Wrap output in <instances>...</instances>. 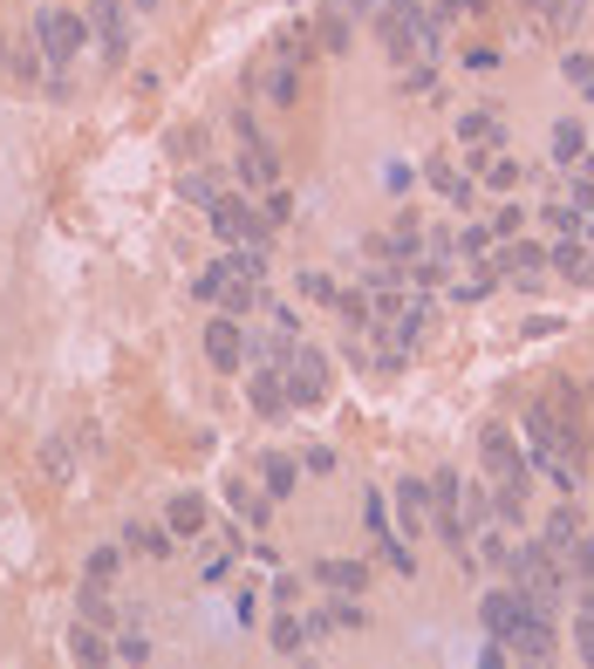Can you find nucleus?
<instances>
[{
	"label": "nucleus",
	"mask_w": 594,
	"mask_h": 669,
	"mask_svg": "<svg viewBox=\"0 0 594 669\" xmlns=\"http://www.w3.org/2000/svg\"><path fill=\"white\" fill-rule=\"evenodd\" d=\"M205 363L219 376H240L246 369V334H240V315H213L205 321Z\"/></svg>",
	"instance_id": "obj_7"
},
{
	"label": "nucleus",
	"mask_w": 594,
	"mask_h": 669,
	"mask_svg": "<svg viewBox=\"0 0 594 669\" xmlns=\"http://www.w3.org/2000/svg\"><path fill=\"white\" fill-rule=\"evenodd\" d=\"M41 465L56 472V478H69V451H62V445H48V451H41Z\"/></svg>",
	"instance_id": "obj_50"
},
{
	"label": "nucleus",
	"mask_w": 594,
	"mask_h": 669,
	"mask_svg": "<svg viewBox=\"0 0 594 669\" xmlns=\"http://www.w3.org/2000/svg\"><path fill=\"white\" fill-rule=\"evenodd\" d=\"M315 35H322L328 56H342V48H349V14H322V21H315Z\"/></svg>",
	"instance_id": "obj_35"
},
{
	"label": "nucleus",
	"mask_w": 594,
	"mask_h": 669,
	"mask_svg": "<svg viewBox=\"0 0 594 669\" xmlns=\"http://www.w3.org/2000/svg\"><path fill=\"white\" fill-rule=\"evenodd\" d=\"M520 178H526V165L506 158V150H493V165L478 171V185H485V192H520Z\"/></svg>",
	"instance_id": "obj_24"
},
{
	"label": "nucleus",
	"mask_w": 594,
	"mask_h": 669,
	"mask_svg": "<svg viewBox=\"0 0 594 669\" xmlns=\"http://www.w3.org/2000/svg\"><path fill=\"white\" fill-rule=\"evenodd\" d=\"M280 376H288V397H294L301 410L328 397V355H315V349H294V355H288V369H280Z\"/></svg>",
	"instance_id": "obj_9"
},
{
	"label": "nucleus",
	"mask_w": 594,
	"mask_h": 669,
	"mask_svg": "<svg viewBox=\"0 0 594 669\" xmlns=\"http://www.w3.org/2000/svg\"><path fill=\"white\" fill-rule=\"evenodd\" d=\"M526 615H533V601H526L512 581H506V587H485V595H478V629L493 635V642H506V649H512V635L526 629Z\"/></svg>",
	"instance_id": "obj_5"
},
{
	"label": "nucleus",
	"mask_w": 594,
	"mask_h": 669,
	"mask_svg": "<svg viewBox=\"0 0 594 669\" xmlns=\"http://www.w3.org/2000/svg\"><path fill=\"white\" fill-rule=\"evenodd\" d=\"M547 233H554V240H581V233H587V212H581L574 198H567V205H547Z\"/></svg>",
	"instance_id": "obj_26"
},
{
	"label": "nucleus",
	"mask_w": 594,
	"mask_h": 669,
	"mask_svg": "<svg viewBox=\"0 0 594 669\" xmlns=\"http://www.w3.org/2000/svg\"><path fill=\"white\" fill-rule=\"evenodd\" d=\"M246 403L260 410V417H274V424H280V417L294 410V397H288V376H280V369H260V376L246 382Z\"/></svg>",
	"instance_id": "obj_13"
},
{
	"label": "nucleus",
	"mask_w": 594,
	"mask_h": 669,
	"mask_svg": "<svg viewBox=\"0 0 594 669\" xmlns=\"http://www.w3.org/2000/svg\"><path fill=\"white\" fill-rule=\"evenodd\" d=\"M403 89H410V96H424V102H445V83H437V69H417V62L403 69Z\"/></svg>",
	"instance_id": "obj_33"
},
{
	"label": "nucleus",
	"mask_w": 594,
	"mask_h": 669,
	"mask_svg": "<svg viewBox=\"0 0 594 669\" xmlns=\"http://www.w3.org/2000/svg\"><path fill=\"white\" fill-rule=\"evenodd\" d=\"M178 192H185L192 205H213V198H219V185H213L205 171H185V178H178Z\"/></svg>",
	"instance_id": "obj_42"
},
{
	"label": "nucleus",
	"mask_w": 594,
	"mask_h": 669,
	"mask_svg": "<svg viewBox=\"0 0 594 669\" xmlns=\"http://www.w3.org/2000/svg\"><path fill=\"white\" fill-rule=\"evenodd\" d=\"M226 499L240 506V520H246V526H267V492H253L246 478H232V485H226Z\"/></svg>",
	"instance_id": "obj_27"
},
{
	"label": "nucleus",
	"mask_w": 594,
	"mask_h": 669,
	"mask_svg": "<svg viewBox=\"0 0 594 669\" xmlns=\"http://www.w3.org/2000/svg\"><path fill=\"white\" fill-rule=\"evenodd\" d=\"M83 41H89V21L75 14V8H41V14H35V48H41L48 69H69Z\"/></svg>",
	"instance_id": "obj_3"
},
{
	"label": "nucleus",
	"mask_w": 594,
	"mask_h": 669,
	"mask_svg": "<svg viewBox=\"0 0 594 669\" xmlns=\"http://www.w3.org/2000/svg\"><path fill=\"white\" fill-rule=\"evenodd\" d=\"M533 14H547L554 28H574V8H567V0H533Z\"/></svg>",
	"instance_id": "obj_45"
},
{
	"label": "nucleus",
	"mask_w": 594,
	"mask_h": 669,
	"mask_svg": "<svg viewBox=\"0 0 594 669\" xmlns=\"http://www.w3.org/2000/svg\"><path fill=\"white\" fill-rule=\"evenodd\" d=\"M485 8V0H445V8H437V21H445V14H478Z\"/></svg>",
	"instance_id": "obj_52"
},
{
	"label": "nucleus",
	"mask_w": 594,
	"mask_h": 669,
	"mask_svg": "<svg viewBox=\"0 0 594 669\" xmlns=\"http://www.w3.org/2000/svg\"><path fill=\"white\" fill-rule=\"evenodd\" d=\"M301 294H307V301H322V307H335V294H342V288H335L322 267H301Z\"/></svg>",
	"instance_id": "obj_37"
},
{
	"label": "nucleus",
	"mask_w": 594,
	"mask_h": 669,
	"mask_svg": "<svg viewBox=\"0 0 594 669\" xmlns=\"http://www.w3.org/2000/svg\"><path fill=\"white\" fill-rule=\"evenodd\" d=\"M14 75H28V83H35V75H41V48H14Z\"/></svg>",
	"instance_id": "obj_48"
},
{
	"label": "nucleus",
	"mask_w": 594,
	"mask_h": 669,
	"mask_svg": "<svg viewBox=\"0 0 594 669\" xmlns=\"http://www.w3.org/2000/svg\"><path fill=\"white\" fill-rule=\"evenodd\" d=\"M335 307H342V321H349V328H376V315H369V288H342V294H335Z\"/></svg>",
	"instance_id": "obj_31"
},
{
	"label": "nucleus",
	"mask_w": 594,
	"mask_h": 669,
	"mask_svg": "<svg viewBox=\"0 0 594 669\" xmlns=\"http://www.w3.org/2000/svg\"><path fill=\"white\" fill-rule=\"evenodd\" d=\"M315 587H328V595H369V568H363V560L328 554L322 568H315Z\"/></svg>",
	"instance_id": "obj_12"
},
{
	"label": "nucleus",
	"mask_w": 594,
	"mask_h": 669,
	"mask_svg": "<svg viewBox=\"0 0 594 669\" xmlns=\"http://www.w3.org/2000/svg\"><path fill=\"white\" fill-rule=\"evenodd\" d=\"M294 485H301V465H294V458H280V451H267L260 458V492L267 499H294Z\"/></svg>",
	"instance_id": "obj_19"
},
{
	"label": "nucleus",
	"mask_w": 594,
	"mask_h": 669,
	"mask_svg": "<svg viewBox=\"0 0 594 669\" xmlns=\"http://www.w3.org/2000/svg\"><path fill=\"white\" fill-rule=\"evenodd\" d=\"M547 158H554L560 171H574V165L587 158V131H581L574 117H560V123H554V150H547Z\"/></svg>",
	"instance_id": "obj_20"
},
{
	"label": "nucleus",
	"mask_w": 594,
	"mask_h": 669,
	"mask_svg": "<svg viewBox=\"0 0 594 669\" xmlns=\"http://www.w3.org/2000/svg\"><path fill=\"white\" fill-rule=\"evenodd\" d=\"M437 28H445V21H431L424 0H383L376 8V41L390 48L397 69H410L417 56H437Z\"/></svg>",
	"instance_id": "obj_1"
},
{
	"label": "nucleus",
	"mask_w": 594,
	"mask_h": 669,
	"mask_svg": "<svg viewBox=\"0 0 594 669\" xmlns=\"http://www.w3.org/2000/svg\"><path fill=\"white\" fill-rule=\"evenodd\" d=\"M581 240H587V246H594V212H587V233H581Z\"/></svg>",
	"instance_id": "obj_54"
},
{
	"label": "nucleus",
	"mask_w": 594,
	"mask_h": 669,
	"mask_svg": "<svg viewBox=\"0 0 594 669\" xmlns=\"http://www.w3.org/2000/svg\"><path fill=\"white\" fill-rule=\"evenodd\" d=\"M506 253H493V267L499 280H512V288H540L547 280V246H533V240H499Z\"/></svg>",
	"instance_id": "obj_8"
},
{
	"label": "nucleus",
	"mask_w": 594,
	"mask_h": 669,
	"mask_svg": "<svg viewBox=\"0 0 594 669\" xmlns=\"http://www.w3.org/2000/svg\"><path fill=\"white\" fill-rule=\"evenodd\" d=\"M581 615H594V581H587V587H581Z\"/></svg>",
	"instance_id": "obj_53"
},
{
	"label": "nucleus",
	"mask_w": 594,
	"mask_h": 669,
	"mask_svg": "<svg viewBox=\"0 0 594 669\" xmlns=\"http://www.w3.org/2000/svg\"><path fill=\"white\" fill-rule=\"evenodd\" d=\"M478 458H485V472H493V485H506V492H533V465L520 458V445H512L506 424L478 430Z\"/></svg>",
	"instance_id": "obj_4"
},
{
	"label": "nucleus",
	"mask_w": 594,
	"mask_h": 669,
	"mask_svg": "<svg viewBox=\"0 0 594 669\" xmlns=\"http://www.w3.org/2000/svg\"><path fill=\"white\" fill-rule=\"evenodd\" d=\"M219 267H226L232 280H253V288H267L274 253H267V246H226V253H219Z\"/></svg>",
	"instance_id": "obj_16"
},
{
	"label": "nucleus",
	"mask_w": 594,
	"mask_h": 669,
	"mask_svg": "<svg viewBox=\"0 0 594 669\" xmlns=\"http://www.w3.org/2000/svg\"><path fill=\"white\" fill-rule=\"evenodd\" d=\"M574 205H581V212H594V178H587V171L574 178Z\"/></svg>",
	"instance_id": "obj_51"
},
{
	"label": "nucleus",
	"mask_w": 594,
	"mask_h": 669,
	"mask_svg": "<svg viewBox=\"0 0 594 669\" xmlns=\"http://www.w3.org/2000/svg\"><path fill=\"white\" fill-rule=\"evenodd\" d=\"M294 89H301L294 56H280V62H274V75H267V96H274V102H294Z\"/></svg>",
	"instance_id": "obj_34"
},
{
	"label": "nucleus",
	"mask_w": 594,
	"mask_h": 669,
	"mask_svg": "<svg viewBox=\"0 0 594 669\" xmlns=\"http://www.w3.org/2000/svg\"><path fill=\"white\" fill-rule=\"evenodd\" d=\"M123 547H131V554H150V560H165V554H171V533H165V526H123Z\"/></svg>",
	"instance_id": "obj_28"
},
{
	"label": "nucleus",
	"mask_w": 594,
	"mask_h": 669,
	"mask_svg": "<svg viewBox=\"0 0 594 669\" xmlns=\"http://www.w3.org/2000/svg\"><path fill=\"white\" fill-rule=\"evenodd\" d=\"M376 547H383V560H390L397 574H410V568H417V560H410V547H403V533H397V526H390V533H376Z\"/></svg>",
	"instance_id": "obj_39"
},
{
	"label": "nucleus",
	"mask_w": 594,
	"mask_h": 669,
	"mask_svg": "<svg viewBox=\"0 0 594 669\" xmlns=\"http://www.w3.org/2000/svg\"><path fill=\"white\" fill-rule=\"evenodd\" d=\"M560 560H567V581H594V533H574Z\"/></svg>",
	"instance_id": "obj_29"
},
{
	"label": "nucleus",
	"mask_w": 594,
	"mask_h": 669,
	"mask_svg": "<svg viewBox=\"0 0 594 669\" xmlns=\"http://www.w3.org/2000/svg\"><path fill=\"white\" fill-rule=\"evenodd\" d=\"M198 301L219 307V315H253V307H260V288H253V280H232L226 267H205L198 273Z\"/></svg>",
	"instance_id": "obj_6"
},
{
	"label": "nucleus",
	"mask_w": 594,
	"mask_h": 669,
	"mask_svg": "<svg viewBox=\"0 0 594 669\" xmlns=\"http://www.w3.org/2000/svg\"><path fill=\"white\" fill-rule=\"evenodd\" d=\"M574 656L594 662V615H581V629H574Z\"/></svg>",
	"instance_id": "obj_47"
},
{
	"label": "nucleus",
	"mask_w": 594,
	"mask_h": 669,
	"mask_svg": "<svg viewBox=\"0 0 594 669\" xmlns=\"http://www.w3.org/2000/svg\"><path fill=\"white\" fill-rule=\"evenodd\" d=\"M150 656H158V649H150L144 629H123V635H117V662H150Z\"/></svg>",
	"instance_id": "obj_38"
},
{
	"label": "nucleus",
	"mask_w": 594,
	"mask_h": 669,
	"mask_svg": "<svg viewBox=\"0 0 594 669\" xmlns=\"http://www.w3.org/2000/svg\"><path fill=\"white\" fill-rule=\"evenodd\" d=\"M560 75L581 89V102H594V56H587V48H567V56H560Z\"/></svg>",
	"instance_id": "obj_25"
},
{
	"label": "nucleus",
	"mask_w": 594,
	"mask_h": 669,
	"mask_svg": "<svg viewBox=\"0 0 594 669\" xmlns=\"http://www.w3.org/2000/svg\"><path fill=\"white\" fill-rule=\"evenodd\" d=\"M267 649H274V656H307V615H288V608H280L274 622H267Z\"/></svg>",
	"instance_id": "obj_17"
},
{
	"label": "nucleus",
	"mask_w": 594,
	"mask_h": 669,
	"mask_svg": "<svg viewBox=\"0 0 594 669\" xmlns=\"http://www.w3.org/2000/svg\"><path fill=\"white\" fill-rule=\"evenodd\" d=\"M458 253H464V260H478V253H493V226H464V233H458Z\"/></svg>",
	"instance_id": "obj_43"
},
{
	"label": "nucleus",
	"mask_w": 594,
	"mask_h": 669,
	"mask_svg": "<svg viewBox=\"0 0 594 669\" xmlns=\"http://www.w3.org/2000/svg\"><path fill=\"white\" fill-rule=\"evenodd\" d=\"M547 267L560 280H574V288H594V246L587 240H554L547 246Z\"/></svg>",
	"instance_id": "obj_11"
},
{
	"label": "nucleus",
	"mask_w": 594,
	"mask_h": 669,
	"mask_svg": "<svg viewBox=\"0 0 594 669\" xmlns=\"http://www.w3.org/2000/svg\"><path fill=\"white\" fill-rule=\"evenodd\" d=\"M137 8H150V0H137Z\"/></svg>",
	"instance_id": "obj_55"
},
{
	"label": "nucleus",
	"mask_w": 594,
	"mask_h": 669,
	"mask_svg": "<svg viewBox=\"0 0 594 669\" xmlns=\"http://www.w3.org/2000/svg\"><path fill=\"white\" fill-rule=\"evenodd\" d=\"M123 568V547H89V581H117Z\"/></svg>",
	"instance_id": "obj_40"
},
{
	"label": "nucleus",
	"mask_w": 594,
	"mask_h": 669,
	"mask_svg": "<svg viewBox=\"0 0 594 669\" xmlns=\"http://www.w3.org/2000/svg\"><path fill=\"white\" fill-rule=\"evenodd\" d=\"M301 472H322V478H328V472H335V451H328V445H307V451H301Z\"/></svg>",
	"instance_id": "obj_44"
},
{
	"label": "nucleus",
	"mask_w": 594,
	"mask_h": 669,
	"mask_svg": "<svg viewBox=\"0 0 594 669\" xmlns=\"http://www.w3.org/2000/svg\"><path fill=\"white\" fill-rule=\"evenodd\" d=\"M424 178H431V192L437 198H451V205H472V171H451V165H424Z\"/></svg>",
	"instance_id": "obj_22"
},
{
	"label": "nucleus",
	"mask_w": 594,
	"mask_h": 669,
	"mask_svg": "<svg viewBox=\"0 0 594 669\" xmlns=\"http://www.w3.org/2000/svg\"><path fill=\"white\" fill-rule=\"evenodd\" d=\"M274 328H280V334H301V307H288V301H274Z\"/></svg>",
	"instance_id": "obj_49"
},
{
	"label": "nucleus",
	"mask_w": 594,
	"mask_h": 669,
	"mask_svg": "<svg viewBox=\"0 0 594 669\" xmlns=\"http://www.w3.org/2000/svg\"><path fill=\"white\" fill-rule=\"evenodd\" d=\"M69 656L96 669V662H110V656H117V642H110V629H96V622H75V629H69Z\"/></svg>",
	"instance_id": "obj_18"
},
{
	"label": "nucleus",
	"mask_w": 594,
	"mask_h": 669,
	"mask_svg": "<svg viewBox=\"0 0 594 669\" xmlns=\"http://www.w3.org/2000/svg\"><path fill=\"white\" fill-rule=\"evenodd\" d=\"M96 41H102V69H123V62H131V28H123L117 0H102V14H96Z\"/></svg>",
	"instance_id": "obj_14"
},
{
	"label": "nucleus",
	"mask_w": 594,
	"mask_h": 669,
	"mask_svg": "<svg viewBox=\"0 0 594 669\" xmlns=\"http://www.w3.org/2000/svg\"><path fill=\"white\" fill-rule=\"evenodd\" d=\"M363 520H369V533H390V512H383V492H369V499H363Z\"/></svg>",
	"instance_id": "obj_46"
},
{
	"label": "nucleus",
	"mask_w": 594,
	"mask_h": 669,
	"mask_svg": "<svg viewBox=\"0 0 594 669\" xmlns=\"http://www.w3.org/2000/svg\"><path fill=\"white\" fill-rule=\"evenodd\" d=\"M205 526H213V506H205L198 492H171L165 499V533L171 539H198Z\"/></svg>",
	"instance_id": "obj_10"
},
{
	"label": "nucleus",
	"mask_w": 594,
	"mask_h": 669,
	"mask_svg": "<svg viewBox=\"0 0 594 669\" xmlns=\"http://www.w3.org/2000/svg\"><path fill=\"white\" fill-rule=\"evenodd\" d=\"M458 137H464V144H499V150H506V117H499V110H464V117H458Z\"/></svg>",
	"instance_id": "obj_21"
},
{
	"label": "nucleus",
	"mask_w": 594,
	"mask_h": 669,
	"mask_svg": "<svg viewBox=\"0 0 594 669\" xmlns=\"http://www.w3.org/2000/svg\"><path fill=\"white\" fill-rule=\"evenodd\" d=\"M205 219H213V233H219L226 246H267V253H274V226L260 219V205H246V198L219 192L213 205H205Z\"/></svg>",
	"instance_id": "obj_2"
},
{
	"label": "nucleus",
	"mask_w": 594,
	"mask_h": 669,
	"mask_svg": "<svg viewBox=\"0 0 594 669\" xmlns=\"http://www.w3.org/2000/svg\"><path fill=\"white\" fill-rule=\"evenodd\" d=\"M301 587H307L301 574H280V568H274V581H267V595H274V608H294V601H301Z\"/></svg>",
	"instance_id": "obj_41"
},
{
	"label": "nucleus",
	"mask_w": 594,
	"mask_h": 669,
	"mask_svg": "<svg viewBox=\"0 0 594 669\" xmlns=\"http://www.w3.org/2000/svg\"><path fill=\"white\" fill-rule=\"evenodd\" d=\"M574 533H581V512H574V506H554V512H547V533H540V539H547L554 554H567V539H574Z\"/></svg>",
	"instance_id": "obj_30"
},
{
	"label": "nucleus",
	"mask_w": 594,
	"mask_h": 669,
	"mask_svg": "<svg viewBox=\"0 0 594 669\" xmlns=\"http://www.w3.org/2000/svg\"><path fill=\"white\" fill-rule=\"evenodd\" d=\"M397 512H403V533L410 539L431 533V478H397Z\"/></svg>",
	"instance_id": "obj_15"
},
{
	"label": "nucleus",
	"mask_w": 594,
	"mask_h": 669,
	"mask_svg": "<svg viewBox=\"0 0 594 669\" xmlns=\"http://www.w3.org/2000/svg\"><path fill=\"white\" fill-rule=\"evenodd\" d=\"M587 150H594V137H587Z\"/></svg>",
	"instance_id": "obj_56"
},
{
	"label": "nucleus",
	"mask_w": 594,
	"mask_h": 669,
	"mask_svg": "<svg viewBox=\"0 0 594 669\" xmlns=\"http://www.w3.org/2000/svg\"><path fill=\"white\" fill-rule=\"evenodd\" d=\"M260 219L274 226V233H280V226H288L294 219V198L288 192H280V185H267V198H260Z\"/></svg>",
	"instance_id": "obj_36"
},
{
	"label": "nucleus",
	"mask_w": 594,
	"mask_h": 669,
	"mask_svg": "<svg viewBox=\"0 0 594 669\" xmlns=\"http://www.w3.org/2000/svg\"><path fill=\"white\" fill-rule=\"evenodd\" d=\"M75 622H96V629L117 622V608H110V595H102V581H83V595H75Z\"/></svg>",
	"instance_id": "obj_23"
},
{
	"label": "nucleus",
	"mask_w": 594,
	"mask_h": 669,
	"mask_svg": "<svg viewBox=\"0 0 594 669\" xmlns=\"http://www.w3.org/2000/svg\"><path fill=\"white\" fill-rule=\"evenodd\" d=\"M485 226H493V246L499 240H520L526 233V205H493V219H485Z\"/></svg>",
	"instance_id": "obj_32"
}]
</instances>
